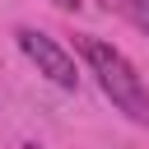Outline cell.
<instances>
[{
	"label": "cell",
	"instance_id": "6da1fadb",
	"mask_svg": "<svg viewBox=\"0 0 149 149\" xmlns=\"http://www.w3.org/2000/svg\"><path fill=\"white\" fill-rule=\"evenodd\" d=\"M74 47H79L88 74L98 79V88L112 98V107L126 112L130 121H149V88H144V79L135 74V65H130L112 42H102V37H93V33H79Z\"/></svg>",
	"mask_w": 149,
	"mask_h": 149
},
{
	"label": "cell",
	"instance_id": "7a4b0ae2",
	"mask_svg": "<svg viewBox=\"0 0 149 149\" xmlns=\"http://www.w3.org/2000/svg\"><path fill=\"white\" fill-rule=\"evenodd\" d=\"M14 37H19V51L37 65V74H47L56 88H65V93H74L79 88V70H74V56L51 37V33H42V28H14Z\"/></svg>",
	"mask_w": 149,
	"mask_h": 149
},
{
	"label": "cell",
	"instance_id": "3957f363",
	"mask_svg": "<svg viewBox=\"0 0 149 149\" xmlns=\"http://www.w3.org/2000/svg\"><path fill=\"white\" fill-rule=\"evenodd\" d=\"M116 9H121V14H126V19H130V23L149 37V0H121Z\"/></svg>",
	"mask_w": 149,
	"mask_h": 149
},
{
	"label": "cell",
	"instance_id": "277c9868",
	"mask_svg": "<svg viewBox=\"0 0 149 149\" xmlns=\"http://www.w3.org/2000/svg\"><path fill=\"white\" fill-rule=\"evenodd\" d=\"M56 9H79V0H51Z\"/></svg>",
	"mask_w": 149,
	"mask_h": 149
}]
</instances>
